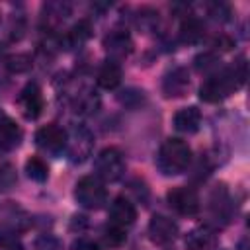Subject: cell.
<instances>
[{
    "instance_id": "obj_1",
    "label": "cell",
    "mask_w": 250,
    "mask_h": 250,
    "mask_svg": "<svg viewBox=\"0 0 250 250\" xmlns=\"http://www.w3.org/2000/svg\"><path fill=\"white\" fill-rule=\"evenodd\" d=\"M189 162H191V148L186 141L172 137L162 143L156 158L160 172H164L166 176H176L182 174L189 166Z\"/></svg>"
},
{
    "instance_id": "obj_2",
    "label": "cell",
    "mask_w": 250,
    "mask_h": 250,
    "mask_svg": "<svg viewBox=\"0 0 250 250\" xmlns=\"http://www.w3.org/2000/svg\"><path fill=\"white\" fill-rule=\"evenodd\" d=\"M238 80L234 78V72L232 68H225V70H219L215 74H211L199 88V98L203 102H221L225 100L227 96H230L236 88H238Z\"/></svg>"
},
{
    "instance_id": "obj_3",
    "label": "cell",
    "mask_w": 250,
    "mask_h": 250,
    "mask_svg": "<svg viewBox=\"0 0 250 250\" xmlns=\"http://www.w3.org/2000/svg\"><path fill=\"white\" fill-rule=\"evenodd\" d=\"M74 199L84 209H100L107 201V189L98 176H84L74 186Z\"/></svg>"
},
{
    "instance_id": "obj_4",
    "label": "cell",
    "mask_w": 250,
    "mask_h": 250,
    "mask_svg": "<svg viewBox=\"0 0 250 250\" xmlns=\"http://www.w3.org/2000/svg\"><path fill=\"white\" fill-rule=\"evenodd\" d=\"M94 168H96L98 178H102L105 182H117L125 174V158L119 148L107 146L96 156Z\"/></svg>"
},
{
    "instance_id": "obj_5",
    "label": "cell",
    "mask_w": 250,
    "mask_h": 250,
    "mask_svg": "<svg viewBox=\"0 0 250 250\" xmlns=\"http://www.w3.org/2000/svg\"><path fill=\"white\" fill-rule=\"evenodd\" d=\"M166 197H168L170 207L176 213H180V215L191 217V215H197L199 213L201 201H199V195H197V191L193 188H188V186L172 188Z\"/></svg>"
},
{
    "instance_id": "obj_6",
    "label": "cell",
    "mask_w": 250,
    "mask_h": 250,
    "mask_svg": "<svg viewBox=\"0 0 250 250\" xmlns=\"http://www.w3.org/2000/svg\"><path fill=\"white\" fill-rule=\"evenodd\" d=\"M66 139L68 133L57 123H47L35 133L37 146L49 154H61L62 150H66Z\"/></svg>"
},
{
    "instance_id": "obj_7",
    "label": "cell",
    "mask_w": 250,
    "mask_h": 250,
    "mask_svg": "<svg viewBox=\"0 0 250 250\" xmlns=\"http://www.w3.org/2000/svg\"><path fill=\"white\" fill-rule=\"evenodd\" d=\"M92 148H94V137H92V133L86 127L76 125L68 133V139H66L68 158L72 162H84L92 154Z\"/></svg>"
},
{
    "instance_id": "obj_8",
    "label": "cell",
    "mask_w": 250,
    "mask_h": 250,
    "mask_svg": "<svg viewBox=\"0 0 250 250\" xmlns=\"http://www.w3.org/2000/svg\"><path fill=\"white\" fill-rule=\"evenodd\" d=\"M18 102H20V107L27 119H37L43 111V94L35 82H27L23 86Z\"/></svg>"
},
{
    "instance_id": "obj_9",
    "label": "cell",
    "mask_w": 250,
    "mask_h": 250,
    "mask_svg": "<svg viewBox=\"0 0 250 250\" xmlns=\"http://www.w3.org/2000/svg\"><path fill=\"white\" fill-rule=\"evenodd\" d=\"M148 236L154 244H170L178 236V225L164 215H154L148 223Z\"/></svg>"
},
{
    "instance_id": "obj_10",
    "label": "cell",
    "mask_w": 250,
    "mask_h": 250,
    "mask_svg": "<svg viewBox=\"0 0 250 250\" xmlns=\"http://www.w3.org/2000/svg\"><path fill=\"white\" fill-rule=\"evenodd\" d=\"M135 219H137L135 205L127 197H123V195L115 197L111 207H109V223L115 225V227L127 229V227H131L135 223Z\"/></svg>"
},
{
    "instance_id": "obj_11",
    "label": "cell",
    "mask_w": 250,
    "mask_h": 250,
    "mask_svg": "<svg viewBox=\"0 0 250 250\" xmlns=\"http://www.w3.org/2000/svg\"><path fill=\"white\" fill-rule=\"evenodd\" d=\"M104 47H105L107 55L117 61V59H123L131 53L133 41H131V35L127 33V29H113L105 35Z\"/></svg>"
},
{
    "instance_id": "obj_12",
    "label": "cell",
    "mask_w": 250,
    "mask_h": 250,
    "mask_svg": "<svg viewBox=\"0 0 250 250\" xmlns=\"http://www.w3.org/2000/svg\"><path fill=\"white\" fill-rule=\"evenodd\" d=\"M189 88V74L186 68H174L166 74L162 90L168 98H182Z\"/></svg>"
},
{
    "instance_id": "obj_13",
    "label": "cell",
    "mask_w": 250,
    "mask_h": 250,
    "mask_svg": "<svg viewBox=\"0 0 250 250\" xmlns=\"http://www.w3.org/2000/svg\"><path fill=\"white\" fill-rule=\"evenodd\" d=\"M21 141V129L18 123L0 111V150H12Z\"/></svg>"
},
{
    "instance_id": "obj_14",
    "label": "cell",
    "mask_w": 250,
    "mask_h": 250,
    "mask_svg": "<svg viewBox=\"0 0 250 250\" xmlns=\"http://www.w3.org/2000/svg\"><path fill=\"white\" fill-rule=\"evenodd\" d=\"M199 125H201V111L195 105L182 107L174 115V127L180 133H195L199 129Z\"/></svg>"
},
{
    "instance_id": "obj_15",
    "label": "cell",
    "mask_w": 250,
    "mask_h": 250,
    "mask_svg": "<svg viewBox=\"0 0 250 250\" xmlns=\"http://www.w3.org/2000/svg\"><path fill=\"white\" fill-rule=\"evenodd\" d=\"M217 242L215 232L209 227H197L188 232L186 236V248L188 250H211Z\"/></svg>"
},
{
    "instance_id": "obj_16",
    "label": "cell",
    "mask_w": 250,
    "mask_h": 250,
    "mask_svg": "<svg viewBox=\"0 0 250 250\" xmlns=\"http://www.w3.org/2000/svg\"><path fill=\"white\" fill-rule=\"evenodd\" d=\"M121 66L115 62V61H107L100 66L98 70V86L105 88V90H113L121 84Z\"/></svg>"
},
{
    "instance_id": "obj_17",
    "label": "cell",
    "mask_w": 250,
    "mask_h": 250,
    "mask_svg": "<svg viewBox=\"0 0 250 250\" xmlns=\"http://www.w3.org/2000/svg\"><path fill=\"white\" fill-rule=\"evenodd\" d=\"M70 16V6L66 2H47L43 6V18L51 27H57Z\"/></svg>"
},
{
    "instance_id": "obj_18",
    "label": "cell",
    "mask_w": 250,
    "mask_h": 250,
    "mask_svg": "<svg viewBox=\"0 0 250 250\" xmlns=\"http://www.w3.org/2000/svg\"><path fill=\"white\" fill-rule=\"evenodd\" d=\"M92 35V27H90V21L86 20H80L76 25L70 27V31L66 33V45L68 47H82Z\"/></svg>"
},
{
    "instance_id": "obj_19",
    "label": "cell",
    "mask_w": 250,
    "mask_h": 250,
    "mask_svg": "<svg viewBox=\"0 0 250 250\" xmlns=\"http://www.w3.org/2000/svg\"><path fill=\"white\" fill-rule=\"evenodd\" d=\"M4 219H6V225L12 232L23 230L27 227V215L23 213V209H20L16 205H8L4 209Z\"/></svg>"
},
{
    "instance_id": "obj_20",
    "label": "cell",
    "mask_w": 250,
    "mask_h": 250,
    "mask_svg": "<svg viewBox=\"0 0 250 250\" xmlns=\"http://www.w3.org/2000/svg\"><path fill=\"white\" fill-rule=\"evenodd\" d=\"M25 172H27V178H31L33 182H39V184L47 182V178H49V168L39 156H31L25 162Z\"/></svg>"
},
{
    "instance_id": "obj_21",
    "label": "cell",
    "mask_w": 250,
    "mask_h": 250,
    "mask_svg": "<svg viewBox=\"0 0 250 250\" xmlns=\"http://www.w3.org/2000/svg\"><path fill=\"white\" fill-rule=\"evenodd\" d=\"M215 213V219H227L229 217V195H227V189L225 188H217L215 193L211 195V205H209Z\"/></svg>"
},
{
    "instance_id": "obj_22",
    "label": "cell",
    "mask_w": 250,
    "mask_h": 250,
    "mask_svg": "<svg viewBox=\"0 0 250 250\" xmlns=\"http://www.w3.org/2000/svg\"><path fill=\"white\" fill-rule=\"evenodd\" d=\"M31 64H33V61H31V57L25 55V53L10 55V57L6 59V68H8L10 72H16V74L27 72V70L31 68Z\"/></svg>"
},
{
    "instance_id": "obj_23",
    "label": "cell",
    "mask_w": 250,
    "mask_h": 250,
    "mask_svg": "<svg viewBox=\"0 0 250 250\" xmlns=\"http://www.w3.org/2000/svg\"><path fill=\"white\" fill-rule=\"evenodd\" d=\"M182 41L186 43H195L199 37H201V23L195 20V18H188L184 23H182Z\"/></svg>"
},
{
    "instance_id": "obj_24",
    "label": "cell",
    "mask_w": 250,
    "mask_h": 250,
    "mask_svg": "<svg viewBox=\"0 0 250 250\" xmlns=\"http://www.w3.org/2000/svg\"><path fill=\"white\" fill-rule=\"evenodd\" d=\"M98 105H100V100H98V96H96L94 92H90V90H86L84 94H80V96L76 98V111L94 113V111L98 109Z\"/></svg>"
},
{
    "instance_id": "obj_25",
    "label": "cell",
    "mask_w": 250,
    "mask_h": 250,
    "mask_svg": "<svg viewBox=\"0 0 250 250\" xmlns=\"http://www.w3.org/2000/svg\"><path fill=\"white\" fill-rule=\"evenodd\" d=\"M125 229H121V227H115V225H111L109 223V227L105 229V232H104V240H105V244H109V246H119V244H123L125 242Z\"/></svg>"
},
{
    "instance_id": "obj_26",
    "label": "cell",
    "mask_w": 250,
    "mask_h": 250,
    "mask_svg": "<svg viewBox=\"0 0 250 250\" xmlns=\"http://www.w3.org/2000/svg\"><path fill=\"white\" fill-rule=\"evenodd\" d=\"M70 250H100V246L96 242L88 240V238H78V240L72 242Z\"/></svg>"
},
{
    "instance_id": "obj_27",
    "label": "cell",
    "mask_w": 250,
    "mask_h": 250,
    "mask_svg": "<svg viewBox=\"0 0 250 250\" xmlns=\"http://www.w3.org/2000/svg\"><path fill=\"white\" fill-rule=\"evenodd\" d=\"M213 64H215V57H213V55H209V53H205V55H201V57H197V59H195V66H197L199 70L209 68V66H213Z\"/></svg>"
}]
</instances>
